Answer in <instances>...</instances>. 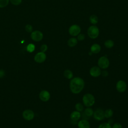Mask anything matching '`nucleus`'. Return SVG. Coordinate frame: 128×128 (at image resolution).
Masks as SVG:
<instances>
[{"instance_id":"nucleus-1","label":"nucleus","mask_w":128,"mask_h":128,"mask_svg":"<svg viewBox=\"0 0 128 128\" xmlns=\"http://www.w3.org/2000/svg\"><path fill=\"white\" fill-rule=\"evenodd\" d=\"M84 81L80 77H74L71 79L70 88L71 92L74 94L80 93L84 87Z\"/></svg>"},{"instance_id":"nucleus-2","label":"nucleus","mask_w":128,"mask_h":128,"mask_svg":"<svg viewBox=\"0 0 128 128\" xmlns=\"http://www.w3.org/2000/svg\"><path fill=\"white\" fill-rule=\"evenodd\" d=\"M82 101L86 107H91L95 103L94 96L90 93L84 94L82 98Z\"/></svg>"},{"instance_id":"nucleus-3","label":"nucleus","mask_w":128,"mask_h":128,"mask_svg":"<svg viewBox=\"0 0 128 128\" xmlns=\"http://www.w3.org/2000/svg\"><path fill=\"white\" fill-rule=\"evenodd\" d=\"M88 36L92 39L96 38L99 34V29L96 26H91L88 29Z\"/></svg>"},{"instance_id":"nucleus-4","label":"nucleus","mask_w":128,"mask_h":128,"mask_svg":"<svg viewBox=\"0 0 128 128\" xmlns=\"http://www.w3.org/2000/svg\"><path fill=\"white\" fill-rule=\"evenodd\" d=\"M98 66L102 69H106L108 68L110 66V61L108 58L106 56H102L100 57L98 61Z\"/></svg>"},{"instance_id":"nucleus-5","label":"nucleus","mask_w":128,"mask_h":128,"mask_svg":"<svg viewBox=\"0 0 128 128\" xmlns=\"http://www.w3.org/2000/svg\"><path fill=\"white\" fill-rule=\"evenodd\" d=\"M92 116L94 119L98 121H101L105 118L104 111L101 108H98L96 109L94 112Z\"/></svg>"},{"instance_id":"nucleus-6","label":"nucleus","mask_w":128,"mask_h":128,"mask_svg":"<svg viewBox=\"0 0 128 128\" xmlns=\"http://www.w3.org/2000/svg\"><path fill=\"white\" fill-rule=\"evenodd\" d=\"M81 31V28L80 26L77 24L72 25L68 29V32L70 35L73 36H77L80 34Z\"/></svg>"},{"instance_id":"nucleus-7","label":"nucleus","mask_w":128,"mask_h":128,"mask_svg":"<svg viewBox=\"0 0 128 128\" xmlns=\"http://www.w3.org/2000/svg\"><path fill=\"white\" fill-rule=\"evenodd\" d=\"M31 38L35 42H40L43 38V34L40 30L32 31L30 34Z\"/></svg>"},{"instance_id":"nucleus-8","label":"nucleus","mask_w":128,"mask_h":128,"mask_svg":"<svg viewBox=\"0 0 128 128\" xmlns=\"http://www.w3.org/2000/svg\"><path fill=\"white\" fill-rule=\"evenodd\" d=\"M126 84L123 80H120L116 84V89L120 92H124L126 90Z\"/></svg>"},{"instance_id":"nucleus-9","label":"nucleus","mask_w":128,"mask_h":128,"mask_svg":"<svg viewBox=\"0 0 128 128\" xmlns=\"http://www.w3.org/2000/svg\"><path fill=\"white\" fill-rule=\"evenodd\" d=\"M89 72L92 76L97 78L101 74L102 70L100 67L98 66H94L90 68Z\"/></svg>"},{"instance_id":"nucleus-10","label":"nucleus","mask_w":128,"mask_h":128,"mask_svg":"<svg viewBox=\"0 0 128 128\" xmlns=\"http://www.w3.org/2000/svg\"><path fill=\"white\" fill-rule=\"evenodd\" d=\"M46 58V54L44 52H38L34 57V60L38 63H42L44 62Z\"/></svg>"},{"instance_id":"nucleus-11","label":"nucleus","mask_w":128,"mask_h":128,"mask_svg":"<svg viewBox=\"0 0 128 128\" xmlns=\"http://www.w3.org/2000/svg\"><path fill=\"white\" fill-rule=\"evenodd\" d=\"M34 114L33 111L30 110H26L22 112L23 118L27 120H30L34 118Z\"/></svg>"},{"instance_id":"nucleus-12","label":"nucleus","mask_w":128,"mask_h":128,"mask_svg":"<svg viewBox=\"0 0 128 128\" xmlns=\"http://www.w3.org/2000/svg\"><path fill=\"white\" fill-rule=\"evenodd\" d=\"M50 93L46 90H42L39 94V98L40 100L44 102L48 101L50 100Z\"/></svg>"},{"instance_id":"nucleus-13","label":"nucleus","mask_w":128,"mask_h":128,"mask_svg":"<svg viewBox=\"0 0 128 128\" xmlns=\"http://www.w3.org/2000/svg\"><path fill=\"white\" fill-rule=\"evenodd\" d=\"M94 112V111L90 107H86V108L84 109L83 113V119L88 120L89 118L93 116Z\"/></svg>"},{"instance_id":"nucleus-14","label":"nucleus","mask_w":128,"mask_h":128,"mask_svg":"<svg viewBox=\"0 0 128 128\" xmlns=\"http://www.w3.org/2000/svg\"><path fill=\"white\" fill-rule=\"evenodd\" d=\"M80 117H81L80 112L77 110L73 111L70 114V118L71 120L73 122H77V121L80 120Z\"/></svg>"},{"instance_id":"nucleus-15","label":"nucleus","mask_w":128,"mask_h":128,"mask_svg":"<svg viewBox=\"0 0 128 128\" xmlns=\"http://www.w3.org/2000/svg\"><path fill=\"white\" fill-rule=\"evenodd\" d=\"M78 128H90V124L87 120L82 119L78 122Z\"/></svg>"},{"instance_id":"nucleus-16","label":"nucleus","mask_w":128,"mask_h":128,"mask_svg":"<svg viewBox=\"0 0 128 128\" xmlns=\"http://www.w3.org/2000/svg\"><path fill=\"white\" fill-rule=\"evenodd\" d=\"M101 50V47L100 45L98 44H94L92 45L90 48V52L94 54L98 53Z\"/></svg>"},{"instance_id":"nucleus-17","label":"nucleus","mask_w":128,"mask_h":128,"mask_svg":"<svg viewBox=\"0 0 128 128\" xmlns=\"http://www.w3.org/2000/svg\"><path fill=\"white\" fill-rule=\"evenodd\" d=\"M78 40L74 37L70 38L68 41V44L70 47H74L78 44Z\"/></svg>"},{"instance_id":"nucleus-18","label":"nucleus","mask_w":128,"mask_h":128,"mask_svg":"<svg viewBox=\"0 0 128 128\" xmlns=\"http://www.w3.org/2000/svg\"><path fill=\"white\" fill-rule=\"evenodd\" d=\"M64 75L66 78L68 80H71L72 78H73L74 76L72 72L70 70L68 69H66L64 71Z\"/></svg>"},{"instance_id":"nucleus-19","label":"nucleus","mask_w":128,"mask_h":128,"mask_svg":"<svg viewBox=\"0 0 128 128\" xmlns=\"http://www.w3.org/2000/svg\"><path fill=\"white\" fill-rule=\"evenodd\" d=\"M114 112L111 108H108L106 109L104 111V118H112L113 116Z\"/></svg>"},{"instance_id":"nucleus-20","label":"nucleus","mask_w":128,"mask_h":128,"mask_svg":"<svg viewBox=\"0 0 128 128\" xmlns=\"http://www.w3.org/2000/svg\"><path fill=\"white\" fill-rule=\"evenodd\" d=\"M104 46L108 48H110L114 46V42L111 40H108L104 42Z\"/></svg>"},{"instance_id":"nucleus-21","label":"nucleus","mask_w":128,"mask_h":128,"mask_svg":"<svg viewBox=\"0 0 128 128\" xmlns=\"http://www.w3.org/2000/svg\"><path fill=\"white\" fill-rule=\"evenodd\" d=\"M90 22L92 24H96L98 22V18L96 15H92L90 17Z\"/></svg>"},{"instance_id":"nucleus-22","label":"nucleus","mask_w":128,"mask_h":128,"mask_svg":"<svg viewBox=\"0 0 128 128\" xmlns=\"http://www.w3.org/2000/svg\"><path fill=\"white\" fill-rule=\"evenodd\" d=\"M75 108L76 110L79 112H82L84 110V106L80 102H78L75 105Z\"/></svg>"},{"instance_id":"nucleus-23","label":"nucleus","mask_w":128,"mask_h":128,"mask_svg":"<svg viewBox=\"0 0 128 128\" xmlns=\"http://www.w3.org/2000/svg\"><path fill=\"white\" fill-rule=\"evenodd\" d=\"M35 50V46L32 44H28L26 46V50L29 52H33Z\"/></svg>"},{"instance_id":"nucleus-24","label":"nucleus","mask_w":128,"mask_h":128,"mask_svg":"<svg viewBox=\"0 0 128 128\" xmlns=\"http://www.w3.org/2000/svg\"><path fill=\"white\" fill-rule=\"evenodd\" d=\"M98 128H112V126L108 122H103L100 124Z\"/></svg>"},{"instance_id":"nucleus-25","label":"nucleus","mask_w":128,"mask_h":128,"mask_svg":"<svg viewBox=\"0 0 128 128\" xmlns=\"http://www.w3.org/2000/svg\"><path fill=\"white\" fill-rule=\"evenodd\" d=\"M10 0H0V8H3L6 6Z\"/></svg>"},{"instance_id":"nucleus-26","label":"nucleus","mask_w":128,"mask_h":128,"mask_svg":"<svg viewBox=\"0 0 128 128\" xmlns=\"http://www.w3.org/2000/svg\"><path fill=\"white\" fill-rule=\"evenodd\" d=\"M25 30L27 32L31 33L32 32V30H33L32 26V25L30 24H28L25 26Z\"/></svg>"},{"instance_id":"nucleus-27","label":"nucleus","mask_w":128,"mask_h":128,"mask_svg":"<svg viewBox=\"0 0 128 128\" xmlns=\"http://www.w3.org/2000/svg\"><path fill=\"white\" fill-rule=\"evenodd\" d=\"M10 1L12 4L14 6H18L21 4L22 0H10Z\"/></svg>"},{"instance_id":"nucleus-28","label":"nucleus","mask_w":128,"mask_h":128,"mask_svg":"<svg viewBox=\"0 0 128 128\" xmlns=\"http://www.w3.org/2000/svg\"><path fill=\"white\" fill-rule=\"evenodd\" d=\"M77 36H78L77 39L78 40H80V41L84 40L85 38V36L82 34H80Z\"/></svg>"},{"instance_id":"nucleus-29","label":"nucleus","mask_w":128,"mask_h":128,"mask_svg":"<svg viewBox=\"0 0 128 128\" xmlns=\"http://www.w3.org/2000/svg\"><path fill=\"white\" fill-rule=\"evenodd\" d=\"M40 49L41 52H46L47 50H48V46H47V45L46 44H42V45L41 46Z\"/></svg>"},{"instance_id":"nucleus-30","label":"nucleus","mask_w":128,"mask_h":128,"mask_svg":"<svg viewBox=\"0 0 128 128\" xmlns=\"http://www.w3.org/2000/svg\"><path fill=\"white\" fill-rule=\"evenodd\" d=\"M112 128H122V126L120 123L116 122L112 126Z\"/></svg>"},{"instance_id":"nucleus-31","label":"nucleus","mask_w":128,"mask_h":128,"mask_svg":"<svg viewBox=\"0 0 128 128\" xmlns=\"http://www.w3.org/2000/svg\"><path fill=\"white\" fill-rule=\"evenodd\" d=\"M101 74H102L104 76H108V72L106 70H103V71L102 72Z\"/></svg>"},{"instance_id":"nucleus-32","label":"nucleus","mask_w":128,"mask_h":128,"mask_svg":"<svg viewBox=\"0 0 128 128\" xmlns=\"http://www.w3.org/2000/svg\"><path fill=\"white\" fill-rule=\"evenodd\" d=\"M4 76V71L3 70H0V78H2Z\"/></svg>"}]
</instances>
